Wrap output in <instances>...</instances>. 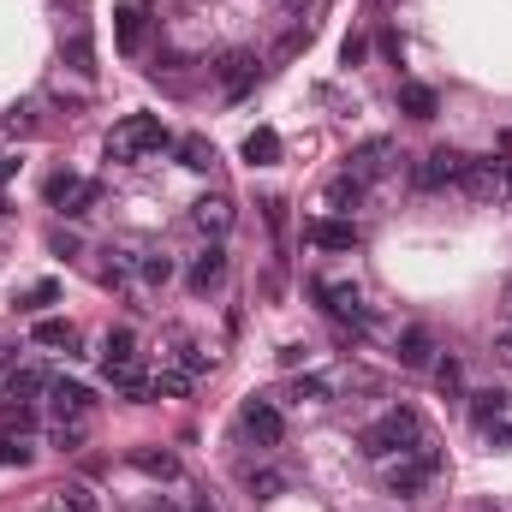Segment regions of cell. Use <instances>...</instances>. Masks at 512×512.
Wrapping results in <instances>:
<instances>
[{"mask_svg":"<svg viewBox=\"0 0 512 512\" xmlns=\"http://www.w3.org/2000/svg\"><path fill=\"white\" fill-rule=\"evenodd\" d=\"M417 447H429V429H423V411H411V405H393L382 411L364 435H358V453L364 459H405V453H417Z\"/></svg>","mask_w":512,"mask_h":512,"instance_id":"6da1fadb","label":"cell"},{"mask_svg":"<svg viewBox=\"0 0 512 512\" xmlns=\"http://www.w3.org/2000/svg\"><path fill=\"white\" fill-rule=\"evenodd\" d=\"M167 143H173V131L161 126L155 114H126L120 126L108 131V161H120V167H137V161L161 155Z\"/></svg>","mask_w":512,"mask_h":512,"instance_id":"7a4b0ae2","label":"cell"},{"mask_svg":"<svg viewBox=\"0 0 512 512\" xmlns=\"http://www.w3.org/2000/svg\"><path fill=\"white\" fill-rule=\"evenodd\" d=\"M310 298H316V310L334 316L340 328H358V334H364V328L376 322V310L364 304V292H358L352 280H328V274H316V280H310Z\"/></svg>","mask_w":512,"mask_h":512,"instance_id":"3957f363","label":"cell"},{"mask_svg":"<svg viewBox=\"0 0 512 512\" xmlns=\"http://www.w3.org/2000/svg\"><path fill=\"white\" fill-rule=\"evenodd\" d=\"M435 477H441V453H435V447H417V453H405V459L387 471V495H393V501H417Z\"/></svg>","mask_w":512,"mask_h":512,"instance_id":"277c9868","label":"cell"},{"mask_svg":"<svg viewBox=\"0 0 512 512\" xmlns=\"http://www.w3.org/2000/svg\"><path fill=\"white\" fill-rule=\"evenodd\" d=\"M42 197H48V209H60V215H90V209L102 203V185L84 179V173H48Z\"/></svg>","mask_w":512,"mask_h":512,"instance_id":"5b68a950","label":"cell"},{"mask_svg":"<svg viewBox=\"0 0 512 512\" xmlns=\"http://www.w3.org/2000/svg\"><path fill=\"white\" fill-rule=\"evenodd\" d=\"M459 173H465V155H459V149H429V155L411 167V185H417V191H459Z\"/></svg>","mask_w":512,"mask_h":512,"instance_id":"8992f818","label":"cell"},{"mask_svg":"<svg viewBox=\"0 0 512 512\" xmlns=\"http://www.w3.org/2000/svg\"><path fill=\"white\" fill-rule=\"evenodd\" d=\"M239 423H245V435H251L256 447H280V441H286V417H280V405H274V399H262V393L245 399Z\"/></svg>","mask_w":512,"mask_h":512,"instance_id":"52a82bcc","label":"cell"},{"mask_svg":"<svg viewBox=\"0 0 512 512\" xmlns=\"http://www.w3.org/2000/svg\"><path fill=\"white\" fill-rule=\"evenodd\" d=\"M304 245H316V251H358L364 233L346 215H316V221H304Z\"/></svg>","mask_w":512,"mask_h":512,"instance_id":"ba28073f","label":"cell"},{"mask_svg":"<svg viewBox=\"0 0 512 512\" xmlns=\"http://www.w3.org/2000/svg\"><path fill=\"white\" fill-rule=\"evenodd\" d=\"M48 399H54V417L60 423H90L96 417V393L84 382H66L60 376V382H48Z\"/></svg>","mask_w":512,"mask_h":512,"instance_id":"9c48e42d","label":"cell"},{"mask_svg":"<svg viewBox=\"0 0 512 512\" xmlns=\"http://www.w3.org/2000/svg\"><path fill=\"white\" fill-rule=\"evenodd\" d=\"M102 370H108V382H126L143 370V358H137V334L131 328H114L108 340H102Z\"/></svg>","mask_w":512,"mask_h":512,"instance_id":"30bf717a","label":"cell"},{"mask_svg":"<svg viewBox=\"0 0 512 512\" xmlns=\"http://www.w3.org/2000/svg\"><path fill=\"white\" fill-rule=\"evenodd\" d=\"M364 191H370L364 179H352V173H334V179H328V191H322V209H328V215H346V221H352V209L364 203Z\"/></svg>","mask_w":512,"mask_h":512,"instance_id":"8fae6325","label":"cell"},{"mask_svg":"<svg viewBox=\"0 0 512 512\" xmlns=\"http://www.w3.org/2000/svg\"><path fill=\"white\" fill-rule=\"evenodd\" d=\"M215 78H221V90H227V96H245V90L256 84V60L245 54V48H233V54L215 66Z\"/></svg>","mask_w":512,"mask_h":512,"instance_id":"7c38bea8","label":"cell"},{"mask_svg":"<svg viewBox=\"0 0 512 512\" xmlns=\"http://www.w3.org/2000/svg\"><path fill=\"white\" fill-rule=\"evenodd\" d=\"M393 352H399V364H405V370H423V364H429V352H435V334H429L423 322H411V328H399V346H393Z\"/></svg>","mask_w":512,"mask_h":512,"instance_id":"4fadbf2b","label":"cell"},{"mask_svg":"<svg viewBox=\"0 0 512 512\" xmlns=\"http://www.w3.org/2000/svg\"><path fill=\"white\" fill-rule=\"evenodd\" d=\"M131 465H137L143 477H155V483H179V471H185V465H179V453H167V447H137V453H131Z\"/></svg>","mask_w":512,"mask_h":512,"instance_id":"5bb4252c","label":"cell"},{"mask_svg":"<svg viewBox=\"0 0 512 512\" xmlns=\"http://www.w3.org/2000/svg\"><path fill=\"white\" fill-rule=\"evenodd\" d=\"M459 191H465V197H495V191H501V161H465Z\"/></svg>","mask_w":512,"mask_h":512,"instance_id":"9a60e30c","label":"cell"},{"mask_svg":"<svg viewBox=\"0 0 512 512\" xmlns=\"http://www.w3.org/2000/svg\"><path fill=\"white\" fill-rule=\"evenodd\" d=\"M387 155H393V143H387V137H370V143H364V149H358V155L346 161V173L370 185V179H376V173H382V167H387Z\"/></svg>","mask_w":512,"mask_h":512,"instance_id":"2e32d148","label":"cell"},{"mask_svg":"<svg viewBox=\"0 0 512 512\" xmlns=\"http://www.w3.org/2000/svg\"><path fill=\"white\" fill-rule=\"evenodd\" d=\"M399 114H411V120H435V114H441V96H435L429 84H399Z\"/></svg>","mask_w":512,"mask_h":512,"instance_id":"e0dca14e","label":"cell"},{"mask_svg":"<svg viewBox=\"0 0 512 512\" xmlns=\"http://www.w3.org/2000/svg\"><path fill=\"white\" fill-rule=\"evenodd\" d=\"M221 280H227V251H221V245H209V251L191 262V286H197V292H209V286H221Z\"/></svg>","mask_w":512,"mask_h":512,"instance_id":"ac0fdd59","label":"cell"},{"mask_svg":"<svg viewBox=\"0 0 512 512\" xmlns=\"http://www.w3.org/2000/svg\"><path fill=\"white\" fill-rule=\"evenodd\" d=\"M191 221H197L203 233H215V239H221V233L233 227V203H227V197H203V203L191 209Z\"/></svg>","mask_w":512,"mask_h":512,"instance_id":"d6986e66","label":"cell"},{"mask_svg":"<svg viewBox=\"0 0 512 512\" xmlns=\"http://www.w3.org/2000/svg\"><path fill=\"white\" fill-rule=\"evenodd\" d=\"M114 42H120V54L143 48V6H120L114 12Z\"/></svg>","mask_w":512,"mask_h":512,"instance_id":"ffe728a7","label":"cell"},{"mask_svg":"<svg viewBox=\"0 0 512 512\" xmlns=\"http://www.w3.org/2000/svg\"><path fill=\"white\" fill-rule=\"evenodd\" d=\"M245 161H251V167H274V161H280V131L256 126L251 137H245Z\"/></svg>","mask_w":512,"mask_h":512,"instance_id":"44dd1931","label":"cell"},{"mask_svg":"<svg viewBox=\"0 0 512 512\" xmlns=\"http://www.w3.org/2000/svg\"><path fill=\"white\" fill-rule=\"evenodd\" d=\"M173 370H185V376L197 382V376H209V370H215V358H209L203 346H191V340H173Z\"/></svg>","mask_w":512,"mask_h":512,"instance_id":"7402d4cb","label":"cell"},{"mask_svg":"<svg viewBox=\"0 0 512 512\" xmlns=\"http://www.w3.org/2000/svg\"><path fill=\"white\" fill-rule=\"evenodd\" d=\"M501 411H507V393H501V387L471 393V423H477V429H495V423H501Z\"/></svg>","mask_w":512,"mask_h":512,"instance_id":"603a6c76","label":"cell"},{"mask_svg":"<svg viewBox=\"0 0 512 512\" xmlns=\"http://www.w3.org/2000/svg\"><path fill=\"white\" fill-rule=\"evenodd\" d=\"M179 167L209 173V167H215V143H209V137H179Z\"/></svg>","mask_w":512,"mask_h":512,"instance_id":"cb8c5ba5","label":"cell"},{"mask_svg":"<svg viewBox=\"0 0 512 512\" xmlns=\"http://www.w3.org/2000/svg\"><path fill=\"white\" fill-rule=\"evenodd\" d=\"M30 340H36V346H78V328H72V322H60V316H48V322H36V328H30Z\"/></svg>","mask_w":512,"mask_h":512,"instance_id":"d4e9b609","label":"cell"},{"mask_svg":"<svg viewBox=\"0 0 512 512\" xmlns=\"http://www.w3.org/2000/svg\"><path fill=\"white\" fill-rule=\"evenodd\" d=\"M42 387H48V376H42V370H12V376H6V399L30 405V399H36Z\"/></svg>","mask_w":512,"mask_h":512,"instance_id":"484cf974","label":"cell"},{"mask_svg":"<svg viewBox=\"0 0 512 512\" xmlns=\"http://www.w3.org/2000/svg\"><path fill=\"white\" fill-rule=\"evenodd\" d=\"M54 501H60V512H102L90 483H66V489H54Z\"/></svg>","mask_w":512,"mask_h":512,"instance_id":"4316f807","label":"cell"},{"mask_svg":"<svg viewBox=\"0 0 512 512\" xmlns=\"http://www.w3.org/2000/svg\"><path fill=\"white\" fill-rule=\"evenodd\" d=\"M60 298V280H36V286H24V298H18V310L24 316H36V310H48Z\"/></svg>","mask_w":512,"mask_h":512,"instance_id":"83f0119b","label":"cell"},{"mask_svg":"<svg viewBox=\"0 0 512 512\" xmlns=\"http://www.w3.org/2000/svg\"><path fill=\"white\" fill-rule=\"evenodd\" d=\"M0 429H12V435L36 429V405H18V399H6V405H0Z\"/></svg>","mask_w":512,"mask_h":512,"instance_id":"f1b7e54d","label":"cell"},{"mask_svg":"<svg viewBox=\"0 0 512 512\" xmlns=\"http://www.w3.org/2000/svg\"><path fill=\"white\" fill-rule=\"evenodd\" d=\"M137 274H143L149 286H167V280H173V256H161V251L137 256Z\"/></svg>","mask_w":512,"mask_h":512,"instance_id":"f546056e","label":"cell"},{"mask_svg":"<svg viewBox=\"0 0 512 512\" xmlns=\"http://www.w3.org/2000/svg\"><path fill=\"white\" fill-rule=\"evenodd\" d=\"M0 465H30V447H24V435L0 429Z\"/></svg>","mask_w":512,"mask_h":512,"instance_id":"4dcf8cb0","label":"cell"},{"mask_svg":"<svg viewBox=\"0 0 512 512\" xmlns=\"http://www.w3.org/2000/svg\"><path fill=\"white\" fill-rule=\"evenodd\" d=\"M435 382H441V393H447V399H459V393H465V370H459V358H447V364L435 370Z\"/></svg>","mask_w":512,"mask_h":512,"instance_id":"1f68e13d","label":"cell"},{"mask_svg":"<svg viewBox=\"0 0 512 512\" xmlns=\"http://www.w3.org/2000/svg\"><path fill=\"white\" fill-rule=\"evenodd\" d=\"M78 441H84V423H60V429H54V447L78 453Z\"/></svg>","mask_w":512,"mask_h":512,"instance_id":"d6a6232c","label":"cell"},{"mask_svg":"<svg viewBox=\"0 0 512 512\" xmlns=\"http://www.w3.org/2000/svg\"><path fill=\"white\" fill-rule=\"evenodd\" d=\"M251 495L256 501H274V495H280V477H274V471H268V477H251Z\"/></svg>","mask_w":512,"mask_h":512,"instance_id":"836d02e7","label":"cell"},{"mask_svg":"<svg viewBox=\"0 0 512 512\" xmlns=\"http://www.w3.org/2000/svg\"><path fill=\"white\" fill-rule=\"evenodd\" d=\"M48 245H54V256H78V239H72V233H54Z\"/></svg>","mask_w":512,"mask_h":512,"instance_id":"e575fe53","label":"cell"},{"mask_svg":"<svg viewBox=\"0 0 512 512\" xmlns=\"http://www.w3.org/2000/svg\"><path fill=\"white\" fill-rule=\"evenodd\" d=\"M495 358H501V364H512V328L501 334V340H495Z\"/></svg>","mask_w":512,"mask_h":512,"instance_id":"d590c367","label":"cell"},{"mask_svg":"<svg viewBox=\"0 0 512 512\" xmlns=\"http://www.w3.org/2000/svg\"><path fill=\"white\" fill-rule=\"evenodd\" d=\"M489 441H495V447L507 453V447H512V429H489Z\"/></svg>","mask_w":512,"mask_h":512,"instance_id":"8d00e7d4","label":"cell"},{"mask_svg":"<svg viewBox=\"0 0 512 512\" xmlns=\"http://www.w3.org/2000/svg\"><path fill=\"white\" fill-rule=\"evenodd\" d=\"M12 173H18V161H12V155H0V185H6Z\"/></svg>","mask_w":512,"mask_h":512,"instance_id":"74e56055","label":"cell"},{"mask_svg":"<svg viewBox=\"0 0 512 512\" xmlns=\"http://www.w3.org/2000/svg\"><path fill=\"white\" fill-rule=\"evenodd\" d=\"M501 197H507V203H512V161H507V167H501Z\"/></svg>","mask_w":512,"mask_h":512,"instance_id":"f35d334b","label":"cell"},{"mask_svg":"<svg viewBox=\"0 0 512 512\" xmlns=\"http://www.w3.org/2000/svg\"><path fill=\"white\" fill-rule=\"evenodd\" d=\"M191 512H221V507H215V501H197V507H191Z\"/></svg>","mask_w":512,"mask_h":512,"instance_id":"ab89813d","label":"cell"},{"mask_svg":"<svg viewBox=\"0 0 512 512\" xmlns=\"http://www.w3.org/2000/svg\"><path fill=\"white\" fill-rule=\"evenodd\" d=\"M149 512H173V507H167V501H155V507H149Z\"/></svg>","mask_w":512,"mask_h":512,"instance_id":"60d3db41","label":"cell"},{"mask_svg":"<svg viewBox=\"0 0 512 512\" xmlns=\"http://www.w3.org/2000/svg\"><path fill=\"white\" fill-rule=\"evenodd\" d=\"M507 310H512V280H507Z\"/></svg>","mask_w":512,"mask_h":512,"instance_id":"b9f144b4","label":"cell"},{"mask_svg":"<svg viewBox=\"0 0 512 512\" xmlns=\"http://www.w3.org/2000/svg\"><path fill=\"white\" fill-rule=\"evenodd\" d=\"M0 370H6V352H0Z\"/></svg>","mask_w":512,"mask_h":512,"instance_id":"7bdbcfd3","label":"cell"}]
</instances>
